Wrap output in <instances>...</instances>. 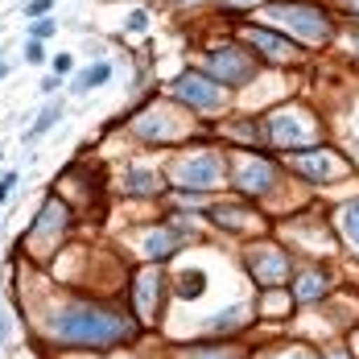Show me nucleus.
Masks as SVG:
<instances>
[{"mask_svg": "<svg viewBox=\"0 0 359 359\" xmlns=\"http://www.w3.org/2000/svg\"><path fill=\"white\" fill-rule=\"evenodd\" d=\"M4 339H8V323H4V318H0V343H4Z\"/></svg>", "mask_w": 359, "mask_h": 359, "instance_id": "nucleus-31", "label": "nucleus"}, {"mask_svg": "<svg viewBox=\"0 0 359 359\" xmlns=\"http://www.w3.org/2000/svg\"><path fill=\"white\" fill-rule=\"evenodd\" d=\"M4 74H8V67H4V62H0V79H4Z\"/></svg>", "mask_w": 359, "mask_h": 359, "instance_id": "nucleus-33", "label": "nucleus"}, {"mask_svg": "<svg viewBox=\"0 0 359 359\" xmlns=\"http://www.w3.org/2000/svg\"><path fill=\"white\" fill-rule=\"evenodd\" d=\"M264 13L269 17H277V21H285L293 34H302L306 41H323L330 34V21H326L318 8H310V4H285V0H273V4H264Z\"/></svg>", "mask_w": 359, "mask_h": 359, "instance_id": "nucleus-2", "label": "nucleus"}, {"mask_svg": "<svg viewBox=\"0 0 359 359\" xmlns=\"http://www.w3.org/2000/svg\"><path fill=\"white\" fill-rule=\"evenodd\" d=\"M13 186H17V174H4V178H0V203L8 198V190H13Z\"/></svg>", "mask_w": 359, "mask_h": 359, "instance_id": "nucleus-27", "label": "nucleus"}, {"mask_svg": "<svg viewBox=\"0 0 359 359\" xmlns=\"http://www.w3.org/2000/svg\"><path fill=\"white\" fill-rule=\"evenodd\" d=\"M326 289H330V277H326L323 269H310V273H297V281H293V302H318Z\"/></svg>", "mask_w": 359, "mask_h": 359, "instance_id": "nucleus-12", "label": "nucleus"}, {"mask_svg": "<svg viewBox=\"0 0 359 359\" xmlns=\"http://www.w3.org/2000/svg\"><path fill=\"white\" fill-rule=\"evenodd\" d=\"M34 227L41 231V236H58V231H67V227H71V211H67V203H62V198H50V203L37 211Z\"/></svg>", "mask_w": 359, "mask_h": 359, "instance_id": "nucleus-11", "label": "nucleus"}, {"mask_svg": "<svg viewBox=\"0 0 359 359\" xmlns=\"http://www.w3.org/2000/svg\"><path fill=\"white\" fill-rule=\"evenodd\" d=\"M71 67H74L71 54H58V58H54V71H58V74H71Z\"/></svg>", "mask_w": 359, "mask_h": 359, "instance_id": "nucleus-26", "label": "nucleus"}, {"mask_svg": "<svg viewBox=\"0 0 359 359\" xmlns=\"http://www.w3.org/2000/svg\"><path fill=\"white\" fill-rule=\"evenodd\" d=\"M25 58L29 62H41V41H25Z\"/></svg>", "mask_w": 359, "mask_h": 359, "instance_id": "nucleus-28", "label": "nucleus"}, {"mask_svg": "<svg viewBox=\"0 0 359 359\" xmlns=\"http://www.w3.org/2000/svg\"><path fill=\"white\" fill-rule=\"evenodd\" d=\"M50 34H54V21H50V17H37V25H34V37H29V41H46Z\"/></svg>", "mask_w": 359, "mask_h": 359, "instance_id": "nucleus-23", "label": "nucleus"}, {"mask_svg": "<svg viewBox=\"0 0 359 359\" xmlns=\"http://www.w3.org/2000/svg\"><path fill=\"white\" fill-rule=\"evenodd\" d=\"M203 289H207V277H203V273H194V269H186V273L178 277V297H186V302L203 297Z\"/></svg>", "mask_w": 359, "mask_h": 359, "instance_id": "nucleus-17", "label": "nucleus"}, {"mask_svg": "<svg viewBox=\"0 0 359 359\" xmlns=\"http://www.w3.org/2000/svg\"><path fill=\"white\" fill-rule=\"evenodd\" d=\"M170 95H174L178 104H186V108H198V111H215V108H223V87H219L215 79L198 74V71H186L182 79H174Z\"/></svg>", "mask_w": 359, "mask_h": 359, "instance_id": "nucleus-3", "label": "nucleus"}, {"mask_svg": "<svg viewBox=\"0 0 359 359\" xmlns=\"http://www.w3.org/2000/svg\"><path fill=\"white\" fill-rule=\"evenodd\" d=\"M252 277L260 281V285H277V281H285V273H289V260H285V252L281 248H260V252H252Z\"/></svg>", "mask_w": 359, "mask_h": 359, "instance_id": "nucleus-8", "label": "nucleus"}, {"mask_svg": "<svg viewBox=\"0 0 359 359\" xmlns=\"http://www.w3.org/2000/svg\"><path fill=\"white\" fill-rule=\"evenodd\" d=\"M111 79V67L108 62H95L91 71H83L79 74V83H74V91H87V87H100V83H108Z\"/></svg>", "mask_w": 359, "mask_h": 359, "instance_id": "nucleus-19", "label": "nucleus"}, {"mask_svg": "<svg viewBox=\"0 0 359 359\" xmlns=\"http://www.w3.org/2000/svg\"><path fill=\"white\" fill-rule=\"evenodd\" d=\"M273 359H314L306 347H293V351H281V355H273Z\"/></svg>", "mask_w": 359, "mask_h": 359, "instance_id": "nucleus-29", "label": "nucleus"}, {"mask_svg": "<svg viewBox=\"0 0 359 359\" xmlns=\"http://www.w3.org/2000/svg\"><path fill=\"white\" fill-rule=\"evenodd\" d=\"M54 339L74 343V347H111V343H124L133 334V326L124 314L104 310V306H87V302H74L67 310H58L50 318Z\"/></svg>", "mask_w": 359, "mask_h": 359, "instance_id": "nucleus-1", "label": "nucleus"}, {"mask_svg": "<svg viewBox=\"0 0 359 359\" xmlns=\"http://www.w3.org/2000/svg\"><path fill=\"white\" fill-rule=\"evenodd\" d=\"M182 244L178 231H157V236H149V244H144V252L153 256V260H165V256H174Z\"/></svg>", "mask_w": 359, "mask_h": 359, "instance_id": "nucleus-15", "label": "nucleus"}, {"mask_svg": "<svg viewBox=\"0 0 359 359\" xmlns=\"http://www.w3.org/2000/svg\"><path fill=\"white\" fill-rule=\"evenodd\" d=\"M269 141L281 144V149H306L314 141V120L297 116V111H277L269 120Z\"/></svg>", "mask_w": 359, "mask_h": 359, "instance_id": "nucleus-6", "label": "nucleus"}, {"mask_svg": "<svg viewBox=\"0 0 359 359\" xmlns=\"http://www.w3.org/2000/svg\"><path fill=\"white\" fill-rule=\"evenodd\" d=\"M355 128H359V116H355Z\"/></svg>", "mask_w": 359, "mask_h": 359, "instance_id": "nucleus-35", "label": "nucleus"}, {"mask_svg": "<svg viewBox=\"0 0 359 359\" xmlns=\"http://www.w3.org/2000/svg\"><path fill=\"white\" fill-rule=\"evenodd\" d=\"M244 318H248V306H231V310H223V314H215V318H211V330H236V326L244 323Z\"/></svg>", "mask_w": 359, "mask_h": 359, "instance_id": "nucleus-18", "label": "nucleus"}, {"mask_svg": "<svg viewBox=\"0 0 359 359\" xmlns=\"http://www.w3.org/2000/svg\"><path fill=\"white\" fill-rule=\"evenodd\" d=\"M128 190H133V194H153V190H157V178L144 174V170H128Z\"/></svg>", "mask_w": 359, "mask_h": 359, "instance_id": "nucleus-20", "label": "nucleus"}, {"mask_svg": "<svg viewBox=\"0 0 359 359\" xmlns=\"http://www.w3.org/2000/svg\"><path fill=\"white\" fill-rule=\"evenodd\" d=\"M339 219H343V231L351 236V244H359V198H355V203H347Z\"/></svg>", "mask_w": 359, "mask_h": 359, "instance_id": "nucleus-21", "label": "nucleus"}, {"mask_svg": "<svg viewBox=\"0 0 359 359\" xmlns=\"http://www.w3.org/2000/svg\"><path fill=\"white\" fill-rule=\"evenodd\" d=\"M137 133H141L144 141H174L178 137V120L165 116V111H153V116L137 120Z\"/></svg>", "mask_w": 359, "mask_h": 359, "instance_id": "nucleus-13", "label": "nucleus"}, {"mask_svg": "<svg viewBox=\"0 0 359 359\" xmlns=\"http://www.w3.org/2000/svg\"><path fill=\"white\" fill-rule=\"evenodd\" d=\"M157 285H161V273L157 269H149L137 277V306H141V314L149 318L153 314V297H157Z\"/></svg>", "mask_w": 359, "mask_h": 359, "instance_id": "nucleus-14", "label": "nucleus"}, {"mask_svg": "<svg viewBox=\"0 0 359 359\" xmlns=\"http://www.w3.org/2000/svg\"><path fill=\"white\" fill-rule=\"evenodd\" d=\"M25 13H29V17H46V13H50V0H29Z\"/></svg>", "mask_w": 359, "mask_h": 359, "instance_id": "nucleus-25", "label": "nucleus"}, {"mask_svg": "<svg viewBox=\"0 0 359 359\" xmlns=\"http://www.w3.org/2000/svg\"><path fill=\"white\" fill-rule=\"evenodd\" d=\"M273 182H277V170L264 157H244L240 170H236V186L244 194H264V190H273Z\"/></svg>", "mask_w": 359, "mask_h": 359, "instance_id": "nucleus-7", "label": "nucleus"}, {"mask_svg": "<svg viewBox=\"0 0 359 359\" xmlns=\"http://www.w3.org/2000/svg\"><path fill=\"white\" fill-rule=\"evenodd\" d=\"M190 359H236V355H231V351H223V347H198Z\"/></svg>", "mask_w": 359, "mask_h": 359, "instance_id": "nucleus-24", "label": "nucleus"}, {"mask_svg": "<svg viewBox=\"0 0 359 359\" xmlns=\"http://www.w3.org/2000/svg\"><path fill=\"white\" fill-rule=\"evenodd\" d=\"M231 4H236V8H248V4H256V0H231Z\"/></svg>", "mask_w": 359, "mask_h": 359, "instance_id": "nucleus-32", "label": "nucleus"}, {"mask_svg": "<svg viewBox=\"0 0 359 359\" xmlns=\"http://www.w3.org/2000/svg\"><path fill=\"white\" fill-rule=\"evenodd\" d=\"M351 4H355V8H359V0H351Z\"/></svg>", "mask_w": 359, "mask_h": 359, "instance_id": "nucleus-34", "label": "nucleus"}, {"mask_svg": "<svg viewBox=\"0 0 359 359\" xmlns=\"http://www.w3.org/2000/svg\"><path fill=\"white\" fill-rule=\"evenodd\" d=\"M58 116H62V104H50V108H46V111H41V116H37V120H34V128L25 133V144L41 141V137H46V133L54 128V120H58Z\"/></svg>", "mask_w": 359, "mask_h": 359, "instance_id": "nucleus-16", "label": "nucleus"}, {"mask_svg": "<svg viewBox=\"0 0 359 359\" xmlns=\"http://www.w3.org/2000/svg\"><path fill=\"white\" fill-rule=\"evenodd\" d=\"M128 29H144V13H133L128 17Z\"/></svg>", "mask_w": 359, "mask_h": 359, "instance_id": "nucleus-30", "label": "nucleus"}, {"mask_svg": "<svg viewBox=\"0 0 359 359\" xmlns=\"http://www.w3.org/2000/svg\"><path fill=\"white\" fill-rule=\"evenodd\" d=\"M178 182H186V186H215L219 182V161L211 157V153H198V157H186L178 165Z\"/></svg>", "mask_w": 359, "mask_h": 359, "instance_id": "nucleus-9", "label": "nucleus"}, {"mask_svg": "<svg viewBox=\"0 0 359 359\" xmlns=\"http://www.w3.org/2000/svg\"><path fill=\"white\" fill-rule=\"evenodd\" d=\"M215 219L227 227V231H244V223H248V215H244L240 207H236V211H227V207H223V211H215Z\"/></svg>", "mask_w": 359, "mask_h": 359, "instance_id": "nucleus-22", "label": "nucleus"}, {"mask_svg": "<svg viewBox=\"0 0 359 359\" xmlns=\"http://www.w3.org/2000/svg\"><path fill=\"white\" fill-rule=\"evenodd\" d=\"M252 41H256V50H260L269 62H289V58L297 54V46L285 41L281 34H273V29H252Z\"/></svg>", "mask_w": 359, "mask_h": 359, "instance_id": "nucleus-10", "label": "nucleus"}, {"mask_svg": "<svg viewBox=\"0 0 359 359\" xmlns=\"http://www.w3.org/2000/svg\"><path fill=\"white\" fill-rule=\"evenodd\" d=\"M207 71L223 79V83H248L252 74H256V62L248 58V50H240V46H219L207 54Z\"/></svg>", "mask_w": 359, "mask_h": 359, "instance_id": "nucleus-5", "label": "nucleus"}, {"mask_svg": "<svg viewBox=\"0 0 359 359\" xmlns=\"http://www.w3.org/2000/svg\"><path fill=\"white\" fill-rule=\"evenodd\" d=\"M293 170H297L302 178H310V182H339V178H347L343 157H339V153H330V149H297Z\"/></svg>", "mask_w": 359, "mask_h": 359, "instance_id": "nucleus-4", "label": "nucleus"}]
</instances>
